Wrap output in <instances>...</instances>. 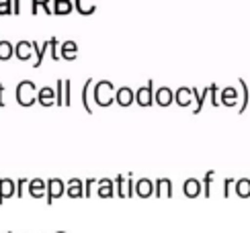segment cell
<instances>
[{"instance_id":"obj_1","label":"cell","mask_w":250,"mask_h":233,"mask_svg":"<svg viewBox=\"0 0 250 233\" xmlns=\"http://www.w3.org/2000/svg\"><path fill=\"white\" fill-rule=\"evenodd\" d=\"M115 86L109 80H101L95 82V88H92V100H95L99 107H111L115 102Z\"/></svg>"},{"instance_id":"obj_2","label":"cell","mask_w":250,"mask_h":233,"mask_svg":"<svg viewBox=\"0 0 250 233\" xmlns=\"http://www.w3.org/2000/svg\"><path fill=\"white\" fill-rule=\"evenodd\" d=\"M37 86H35V82H31V80H23L17 86V92H15V97H17V102L21 104V107H33V104L37 102Z\"/></svg>"},{"instance_id":"obj_3","label":"cell","mask_w":250,"mask_h":233,"mask_svg":"<svg viewBox=\"0 0 250 233\" xmlns=\"http://www.w3.org/2000/svg\"><path fill=\"white\" fill-rule=\"evenodd\" d=\"M135 194V182H133V176L129 174H121L117 176V196L119 198H131Z\"/></svg>"},{"instance_id":"obj_4","label":"cell","mask_w":250,"mask_h":233,"mask_svg":"<svg viewBox=\"0 0 250 233\" xmlns=\"http://www.w3.org/2000/svg\"><path fill=\"white\" fill-rule=\"evenodd\" d=\"M135 102H138L140 107H150V104H154V82L152 80L146 84V86L135 90Z\"/></svg>"},{"instance_id":"obj_5","label":"cell","mask_w":250,"mask_h":233,"mask_svg":"<svg viewBox=\"0 0 250 233\" xmlns=\"http://www.w3.org/2000/svg\"><path fill=\"white\" fill-rule=\"evenodd\" d=\"M62 194H66V184H64V180H60V178H51L49 182H47V205H51L56 198H60Z\"/></svg>"},{"instance_id":"obj_6","label":"cell","mask_w":250,"mask_h":233,"mask_svg":"<svg viewBox=\"0 0 250 233\" xmlns=\"http://www.w3.org/2000/svg\"><path fill=\"white\" fill-rule=\"evenodd\" d=\"M238 100H242V94L238 92V88L228 86V88L220 90V102L224 104V107H236Z\"/></svg>"},{"instance_id":"obj_7","label":"cell","mask_w":250,"mask_h":233,"mask_svg":"<svg viewBox=\"0 0 250 233\" xmlns=\"http://www.w3.org/2000/svg\"><path fill=\"white\" fill-rule=\"evenodd\" d=\"M183 193H185V196H189V198H197L199 194H203V182H201V180H197V178L185 180Z\"/></svg>"},{"instance_id":"obj_8","label":"cell","mask_w":250,"mask_h":233,"mask_svg":"<svg viewBox=\"0 0 250 233\" xmlns=\"http://www.w3.org/2000/svg\"><path fill=\"white\" fill-rule=\"evenodd\" d=\"M115 102L119 107H131V102H135V92L129 86H121L115 92Z\"/></svg>"},{"instance_id":"obj_9","label":"cell","mask_w":250,"mask_h":233,"mask_svg":"<svg viewBox=\"0 0 250 233\" xmlns=\"http://www.w3.org/2000/svg\"><path fill=\"white\" fill-rule=\"evenodd\" d=\"M37 102L41 104V107H54V104H56V88H51V86L39 88Z\"/></svg>"},{"instance_id":"obj_10","label":"cell","mask_w":250,"mask_h":233,"mask_svg":"<svg viewBox=\"0 0 250 233\" xmlns=\"http://www.w3.org/2000/svg\"><path fill=\"white\" fill-rule=\"evenodd\" d=\"M27 193L33 196V198L45 196V194H47V182H45V180H41V178L29 180V190H27Z\"/></svg>"},{"instance_id":"obj_11","label":"cell","mask_w":250,"mask_h":233,"mask_svg":"<svg viewBox=\"0 0 250 233\" xmlns=\"http://www.w3.org/2000/svg\"><path fill=\"white\" fill-rule=\"evenodd\" d=\"M15 194H17V182L15 180H10V178L0 180V205H2L6 198L15 196Z\"/></svg>"},{"instance_id":"obj_12","label":"cell","mask_w":250,"mask_h":233,"mask_svg":"<svg viewBox=\"0 0 250 233\" xmlns=\"http://www.w3.org/2000/svg\"><path fill=\"white\" fill-rule=\"evenodd\" d=\"M154 190H156V186L148 178H142V180L135 182V194H138L140 198H150L154 194Z\"/></svg>"},{"instance_id":"obj_13","label":"cell","mask_w":250,"mask_h":233,"mask_svg":"<svg viewBox=\"0 0 250 233\" xmlns=\"http://www.w3.org/2000/svg\"><path fill=\"white\" fill-rule=\"evenodd\" d=\"M92 88H95V80L88 78L84 82V86H82V107H84V111L88 115L95 113V109H92V104H90V97H92Z\"/></svg>"},{"instance_id":"obj_14","label":"cell","mask_w":250,"mask_h":233,"mask_svg":"<svg viewBox=\"0 0 250 233\" xmlns=\"http://www.w3.org/2000/svg\"><path fill=\"white\" fill-rule=\"evenodd\" d=\"M154 186H156L154 194L158 196V198H170V196H172V182H170L168 178H160V180H156Z\"/></svg>"},{"instance_id":"obj_15","label":"cell","mask_w":250,"mask_h":233,"mask_svg":"<svg viewBox=\"0 0 250 233\" xmlns=\"http://www.w3.org/2000/svg\"><path fill=\"white\" fill-rule=\"evenodd\" d=\"M154 102L160 104V107H168V104L174 102V92L170 88L162 86V88H158V90L154 92Z\"/></svg>"},{"instance_id":"obj_16","label":"cell","mask_w":250,"mask_h":233,"mask_svg":"<svg viewBox=\"0 0 250 233\" xmlns=\"http://www.w3.org/2000/svg\"><path fill=\"white\" fill-rule=\"evenodd\" d=\"M195 100V94H193V88H187V86H183V88H179L174 92V102L179 104V107H189V104Z\"/></svg>"},{"instance_id":"obj_17","label":"cell","mask_w":250,"mask_h":233,"mask_svg":"<svg viewBox=\"0 0 250 233\" xmlns=\"http://www.w3.org/2000/svg\"><path fill=\"white\" fill-rule=\"evenodd\" d=\"M76 56H78V45L74 41H64V43L60 45V58L62 59L72 61V59H76Z\"/></svg>"},{"instance_id":"obj_18","label":"cell","mask_w":250,"mask_h":233,"mask_svg":"<svg viewBox=\"0 0 250 233\" xmlns=\"http://www.w3.org/2000/svg\"><path fill=\"white\" fill-rule=\"evenodd\" d=\"M66 194L70 198H82V196H84V186H82L80 178H72L70 182L66 184Z\"/></svg>"},{"instance_id":"obj_19","label":"cell","mask_w":250,"mask_h":233,"mask_svg":"<svg viewBox=\"0 0 250 233\" xmlns=\"http://www.w3.org/2000/svg\"><path fill=\"white\" fill-rule=\"evenodd\" d=\"M33 54H35V51H33V43H31V41H19L17 47H15V56L21 61H27Z\"/></svg>"},{"instance_id":"obj_20","label":"cell","mask_w":250,"mask_h":233,"mask_svg":"<svg viewBox=\"0 0 250 233\" xmlns=\"http://www.w3.org/2000/svg\"><path fill=\"white\" fill-rule=\"evenodd\" d=\"M97 194H99V198H111V196H115V186H113V180H109V178L99 180Z\"/></svg>"},{"instance_id":"obj_21","label":"cell","mask_w":250,"mask_h":233,"mask_svg":"<svg viewBox=\"0 0 250 233\" xmlns=\"http://www.w3.org/2000/svg\"><path fill=\"white\" fill-rule=\"evenodd\" d=\"M74 8L78 10L80 15H92L97 10V0H74Z\"/></svg>"},{"instance_id":"obj_22","label":"cell","mask_w":250,"mask_h":233,"mask_svg":"<svg viewBox=\"0 0 250 233\" xmlns=\"http://www.w3.org/2000/svg\"><path fill=\"white\" fill-rule=\"evenodd\" d=\"M33 51H35V56H37V61H35L33 68H41L43 58H45V54L49 51V41H43V43H37V41H33Z\"/></svg>"},{"instance_id":"obj_23","label":"cell","mask_w":250,"mask_h":233,"mask_svg":"<svg viewBox=\"0 0 250 233\" xmlns=\"http://www.w3.org/2000/svg\"><path fill=\"white\" fill-rule=\"evenodd\" d=\"M193 94H195V102H197L195 113H199V111L203 109V102H205V98L211 94V86H207V88H203V90H197V88H193Z\"/></svg>"},{"instance_id":"obj_24","label":"cell","mask_w":250,"mask_h":233,"mask_svg":"<svg viewBox=\"0 0 250 233\" xmlns=\"http://www.w3.org/2000/svg\"><path fill=\"white\" fill-rule=\"evenodd\" d=\"M39 8H43L47 15H54V8H49V0H31V13L37 15Z\"/></svg>"},{"instance_id":"obj_25","label":"cell","mask_w":250,"mask_h":233,"mask_svg":"<svg viewBox=\"0 0 250 233\" xmlns=\"http://www.w3.org/2000/svg\"><path fill=\"white\" fill-rule=\"evenodd\" d=\"M15 56V47L8 41H0V61H6Z\"/></svg>"},{"instance_id":"obj_26","label":"cell","mask_w":250,"mask_h":233,"mask_svg":"<svg viewBox=\"0 0 250 233\" xmlns=\"http://www.w3.org/2000/svg\"><path fill=\"white\" fill-rule=\"evenodd\" d=\"M74 10V2H54V15H70Z\"/></svg>"},{"instance_id":"obj_27","label":"cell","mask_w":250,"mask_h":233,"mask_svg":"<svg viewBox=\"0 0 250 233\" xmlns=\"http://www.w3.org/2000/svg\"><path fill=\"white\" fill-rule=\"evenodd\" d=\"M236 193H238V196L248 198L250 196V180H246V178L238 180V182H236Z\"/></svg>"},{"instance_id":"obj_28","label":"cell","mask_w":250,"mask_h":233,"mask_svg":"<svg viewBox=\"0 0 250 233\" xmlns=\"http://www.w3.org/2000/svg\"><path fill=\"white\" fill-rule=\"evenodd\" d=\"M56 104H58V107H64V104H66V98H64V80L56 82Z\"/></svg>"},{"instance_id":"obj_29","label":"cell","mask_w":250,"mask_h":233,"mask_svg":"<svg viewBox=\"0 0 250 233\" xmlns=\"http://www.w3.org/2000/svg\"><path fill=\"white\" fill-rule=\"evenodd\" d=\"M238 84H240V94H242V100H240V107H238V111L244 113L246 111V104H248V88H246V82L244 80H238Z\"/></svg>"},{"instance_id":"obj_30","label":"cell","mask_w":250,"mask_h":233,"mask_svg":"<svg viewBox=\"0 0 250 233\" xmlns=\"http://www.w3.org/2000/svg\"><path fill=\"white\" fill-rule=\"evenodd\" d=\"M97 186H99V180H97V178H88L86 182H84V196H86V198H90L92 194H95Z\"/></svg>"},{"instance_id":"obj_31","label":"cell","mask_w":250,"mask_h":233,"mask_svg":"<svg viewBox=\"0 0 250 233\" xmlns=\"http://www.w3.org/2000/svg\"><path fill=\"white\" fill-rule=\"evenodd\" d=\"M213 176H215V172H207L205 178L201 180V182H203V194L205 196H211V180H213Z\"/></svg>"},{"instance_id":"obj_32","label":"cell","mask_w":250,"mask_h":233,"mask_svg":"<svg viewBox=\"0 0 250 233\" xmlns=\"http://www.w3.org/2000/svg\"><path fill=\"white\" fill-rule=\"evenodd\" d=\"M49 54H51V58H54L56 61L62 59V58H60V41H58L56 37L49 39Z\"/></svg>"},{"instance_id":"obj_33","label":"cell","mask_w":250,"mask_h":233,"mask_svg":"<svg viewBox=\"0 0 250 233\" xmlns=\"http://www.w3.org/2000/svg\"><path fill=\"white\" fill-rule=\"evenodd\" d=\"M27 190H29V180H27V178H21L19 182H17V198L25 196Z\"/></svg>"},{"instance_id":"obj_34","label":"cell","mask_w":250,"mask_h":233,"mask_svg":"<svg viewBox=\"0 0 250 233\" xmlns=\"http://www.w3.org/2000/svg\"><path fill=\"white\" fill-rule=\"evenodd\" d=\"M0 15H13V0H0Z\"/></svg>"},{"instance_id":"obj_35","label":"cell","mask_w":250,"mask_h":233,"mask_svg":"<svg viewBox=\"0 0 250 233\" xmlns=\"http://www.w3.org/2000/svg\"><path fill=\"white\" fill-rule=\"evenodd\" d=\"M232 182H234L232 178H226V180H224V196H226V198L230 196V186H232Z\"/></svg>"},{"instance_id":"obj_36","label":"cell","mask_w":250,"mask_h":233,"mask_svg":"<svg viewBox=\"0 0 250 233\" xmlns=\"http://www.w3.org/2000/svg\"><path fill=\"white\" fill-rule=\"evenodd\" d=\"M13 13L21 15V0H13Z\"/></svg>"},{"instance_id":"obj_37","label":"cell","mask_w":250,"mask_h":233,"mask_svg":"<svg viewBox=\"0 0 250 233\" xmlns=\"http://www.w3.org/2000/svg\"><path fill=\"white\" fill-rule=\"evenodd\" d=\"M4 84H0V107H4Z\"/></svg>"},{"instance_id":"obj_38","label":"cell","mask_w":250,"mask_h":233,"mask_svg":"<svg viewBox=\"0 0 250 233\" xmlns=\"http://www.w3.org/2000/svg\"><path fill=\"white\" fill-rule=\"evenodd\" d=\"M54 2H74V0H54Z\"/></svg>"},{"instance_id":"obj_39","label":"cell","mask_w":250,"mask_h":233,"mask_svg":"<svg viewBox=\"0 0 250 233\" xmlns=\"http://www.w3.org/2000/svg\"><path fill=\"white\" fill-rule=\"evenodd\" d=\"M56 233H66V231H56Z\"/></svg>"}]
</instances>
